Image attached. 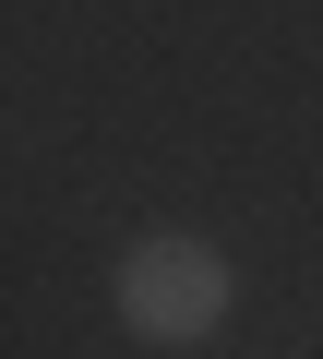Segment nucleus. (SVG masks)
I'll return each mask as SVG.
<instances>
[{"instance_id": "f257e3e1", "label": "nucleus", "mask_w": 323, "mask_h": 359, "mask_svg": "<svg viewBox=\"0 0 323 359\" xmlns=\"http://www.w3.org/2000/svg\"><path fill=\"white\" fill-rule=\"evenodd\" d=\"M228 299H240V276H228V252L192 240V228H144V240L120 252V323H132L144 347H204V335L228 323Z\"/></svg>"}]
</instances>
